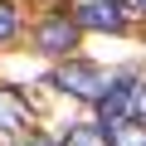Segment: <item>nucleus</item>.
Segmentation results:
<instances>
[{"label": "nucleus", "instance_id": "f257e3e1", "mask_svg": "<svg viewBox=\"0 0 146 146\" xmlns=\"http://www.w3.org/2000/svg\"><path fill=\"white\" fill-rule=\"evenodd\" d=\"M107 73L98 68V63H83V58H68L58 73H54V88H63V93H73V98H88V102H98L102 93H107Z\"/></svg>", "mask_w": 146, "mask_h": 146}, {"label": "nucleus", "instance_id": "f03ea898", "mask_svg": "<svg viewBox=\"0 0 146 146\" xmlns=\"http://www.w3.org/2000/svg\"><path fill=\"white\" fill-rule=\"evenodd\" d=\"M68 20L78 29H107V34H117L122 29V5L117 0H78Z\"/></svg>", "mask_w": 146, "mask_h": 146}, {"label": "nucleus", "instance_id": "7ed1b4c3", "mask_svg": "<svg viewBox=\"0 0 146 146\" xmlns=\"http://www.w3.org/2000/svg\"><path fill=\"white\" fill-rule=\"evenodd\" d=\"M34 44H39V54H68L73 44H78V25H73L68 15H49L39 29H34Z\"/></svg>", "mask_w": 146, "mask_h": 146}, {"label": "nucleus", "instance_id": "20e7f679", "mask_svg": "<svg viewBox=\"0 0 146 146\" xmlns=\"http://www.w3.org/2000/svg\"><path fill=\"white\" fill-rule=\"evenodd\" d=\"M29 131V107L15 88H0V141H20Z\"/></svg>", "mask_w": 146, "mask_h": 146}, {"label": "nucleus", "instance_id": "39448f33", "mask_svg": "<svg viewBox=\"0 0 146 146\" xmlns=\"http://www.w3.org/2000/svg\"><path fill=\"white\" fill-rule=\"evenodd\" d=\"M98 107H102V122H107V127L122 122V117H131V83H127V78H112L107 93L98 98Z\"/></svg>", "mask_w": 146, "mask_h": 146}, {"label": "nucleus", "instance_id": "423d86ee", "mask_svg": "<svg viewBox=\"0 0 146 146\" xmlns=\"http://www.w3.org/2000/svg\"><path fill=\"white\" fill-rule=\"evenodd\" d=\"M112 146H146V122H136V117H122V122H112V136H107Z\"/></svg>", "mask_w": 146, "mask_h": 146}, {"label": "nucleus", "instance_id": "0eeeda50", "mask_svg": "<svg viewBox=\"0 0 146 146\" xmlns=\"http://www.w3.org/2000/svg\"><path fill=\"white\" fill-rule=\"evenodd\" d=\"M63 146H112V141H107L102 127H88V122H83V127H73V131L63 136Z\"/></svg>", "mask_w": 146, "mask_h": 146}, {"label": "nucleus", "instance_id": "6e6552de", "mask_svg": "<svg viewBox=\"0 0 146 146\" xmlns=\"http://www.w3.org/2000/svg\"><path fill=\"white\" fill-rule=\"evenodd\" d=\"M15 29H20V10L10 5V0H0V44L15 39Z\"/></svg>", "mask_w": 146, "mask_h": 146}, {"label": "nucleus", "instance_id": "1a4fd4ad", "mask_svg": "<svg viewBox=\"0 0 146 146\" xmlns=\"http://www.w3.org/2000/svg\"><path fill=\"white\" fill-rule=\"evenodd\" d=\"M131 117H136V122H146V78H136V83H131Z\"/></svg>", "mask_w": 146, "mask_h": 146}, {"label": "nucleus", "instance_id": "9d476101", "mask_svg": "<svg viewBox=\"0 0 146 146\" xmlns=\"http://www.w3.org/2000/svg\"><path fill=\"white\" fill-rule=\"evenodd\" d=\"M122 15H146V0H117Z\"/></svg>", "mask_w": 146, "mask_h": 146}, {"label": "nucleus", "instance_id": "9b49d317", "mask_svg": "<svg viewBox=\"0 0 146 146\" xmlns=\"http://www.w3.org/2000/svg\"><path fill=\"white\" fill-rule=\"evenodd\" d=\"M20 146H58V141H49V136H39V131H29V136H25Z\"/></svg>", "mask_w": 146, "mask_h": 146}]
</instances>
